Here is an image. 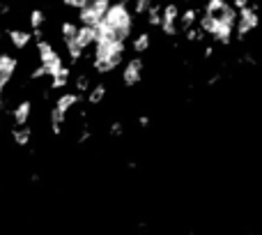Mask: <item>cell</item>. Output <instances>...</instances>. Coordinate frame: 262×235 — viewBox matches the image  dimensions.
Segmentation results:
<instances>
[{
    "mask_svg": "<svg viewBox=\"0 0 262 235\" xmlns=\"http://www.w3.org/2000/svg\"><path fill=\"white\" fill-rule=\"evenodd\" d=\"M58 55V51L53 49V44L48 42V39H42V42H37V58L39 62L44 65V62H48L51 58H55Z\"/></svg>",
    "mask_w": 262,
    "mask_h": 235,
    "instance_id": "obj_18",
    "label": "cell"
},
{
    "mask_svg": "<svg viewBox=\"0 0 262 235\" xmlns=\"http://www.w3.org/2000/svg\"><path fill=\"white\" fill-rule=\"evenodd\" d=\"M258 23H260V19H258V7L255 5H248V7H244L241 12H237V23H235V37L239 39V42H244V39L251 35V32L258 28Z\"/></svg>",
    "mask_w": 262,
    "mask_h": 235,
    "instance_id": "obj_4",
    "label": "cell"
},
{
    "mask_svg": "<svg viewBox=\"0 0 262 235\" xmlns=\"http://www.w3.org/2000/svg\"><path fill=\"white\" fill-rule=\"evenodd\" d=\"M212 37H214V42H216V44L228 46V44L232 42V37H235V28H232V26H225V23L218 21V30L214 32Z\"/></svg>",
    "mask_w": 262,
    "mask_h": 235,
    "instance_id": "obj_16",
    "label": "cell"
},
{
    "mask_svg": "<svg viewBox=\"0 0 262 235\" xmlns=\"http://www.w3.org/2000/svg\"><path fill=\"white\" fill-rule=\"evenodd\" d=\"M30 180H32V182H39V180H42V175H39V173H32V175H30Z\"/></svg>",
    "mask_w": 262,
    "mask_h": 235,
    "instance_id": "obj_39",
    "label": "cell"
},
{
    "mask_svg": "<svg viewBox=\"0 0 262 235\" xmlns=\"http://www.w3.org/2000/svg\"><path fill=\"white\" fill-rule=\"evenodd\" d=\"M67 53H69V58H71V62H81V58H83V53H85V51H81V49H78V44H76V42H67Z\"/></svg>",
    "mask_w": 262,
    "mask_h": 235,
    "instance_id": "obj_28",
    "label": "cell"
},
{
    "mask_svg": "<svg viewBox=\"0 0 262 235\" xmlns=\"http://www.w3.org/2000/svg\"><path fill=\"white\" fill-rule=\"evenodd\" d=\"M85 2L88 0H62V5L67 9H76V12H81L83 7H85Z\"/></svg>",
    "mask_w": 262,
    "mask_h": 235,
    "instance_id": "obj_32",
    "label": "cell"
},
{
    "mask_svg": "<svg viewBox=\"0 0 262 235\" xmlns=\"http://www.w3.org/2000/svg\"><path fill=\"white\" fill-rule=\"evenodd\" d=\"M150 5H152L150 0H138V2L134 5V14L136 16H145L147 14V9H150Z\"/></svg>",
    "mask_w": 262,
    "mask_h": 235,
    "instance_id": "obj_31",
    "label": "cell"
},
{
    "mask_svg": "<svg viewBox=\"0 0 262 235\" xmlns=\"http://www.w3.org/2000/svg\"><path fill=\"white\" fill-rule=\"evenodd\" d=\"M7 39H9V44L14 46L16 51H23V49L32 42L30 32L23 30V28H9V30H7Z\"/></svg>",
    "mask_w": 262,
    "mask_h": 235,
    "instance_id": "obj_10",
    "label": "cell"
},
{
    "mask_svg": "<svg viewBox=\"0 0 262 235\" xmlns=\"http://www.w3.org/2000/svg\"><path fill=\"white\" fill-rule=\"evenodd\" d=\"M9 12H12V7H9V5H5V2H0V16H7Z\"/></svg>",
    "mask_w": 262,
    "mask_h": 235,
    "instance_id": "obj_38",
    "label": "cell"
},
{
    "mask_svg": "<svg viewBox=\"0 0 262 235\" xmlns=\"http://www.w3.org/2000/svg\"><path fill=\"white\" fill-rule=\"evenodd\" d=\"M182 35H184V39H187V42H191V44H198V42H202V39H205V32H202L198 26L182 30Z\"/></svg>",
    "mask_w": 262,
    "mask_h": 235,
    "instance_id": "obj_26",
    "label": "cell"
},
{
    "mask_svg": "<svg viewBox=\"0 0 262 235\" xmlns=\"http://www.w3.org/2000/svg\"><path fill=\"white\" fill-rule=\"evenodd\" d=\"M106 92H108L106 83H97V85H92L90 90H88V95H85V102H88L90 106H97V104H101V102L106 99Z\"/></svg>",
    "mask_w": 262,
    "mask_h": 235,
    "instance_id": "obj_15",
    "label": "cell"
},
{
    "mask_svg": "<svg viewBox=\"0 0 262 235\" xmlns=\"http://www.w3.org/2000/svg\"><path fill=\"white\" fill-rule=\"evenodd\" d=\"M127 53V44L118 39H95V58H92V69L97 74H111L115 67H120Z\"/></svg>",
    "mask_w": 262,
    "mask_h": 235,
    "instance_id": "obj_1",
    "label": "cell"
},
{
    "mask_svg": "<svg viewBox=\"0 0 262 235\" xmlns=\"http://www.w3.org/2000/svg\"><path fill=\"white\" fill-rule=\"evenodd\" d=\"M42 67H44V74H46V76L55 78V76L60 74V69L65 67V60H62V55H55V58H51L48 62H44Z\"/></svg>",
    "mask_w": 262,
    "mask_h": 235,
    "instance_id": "obj_21",
    "label": "cell"
},
{
    "mask_svg": "<svg viewBox=\"0 0 262 235\" xmlns=\"http://www.w3.org/2000/svg\"><path fill=\"white\" fill-rule=\"evenodd\" d=\"M44 21H46V12H42V9H32L30 16H28V23H30L32 30H39L44 26Z\"/></svg>",
    "mask_w": 262,
    "mask_h": 235,
    "instance_id": "obj_25",
    "label": "cell"
},
{
    "mask_svg": "<svg viewBox=\"0 0 262 235\" xmlns=\"http://www.w3.org/2000/svg\"><path fill=\"white\" fill-rule=\"evenodd\" d=\"M228 5L225 0H207V5L202 9V14H210V16H218L223 12V7Z\"/></svg>",
    "mask_w": 262,
    "mask_h": 235,
    "instance_id": "obj_23",
    "label": "cell"
},
{
    "mask_svg": "<svg viewBox=\"0 0 262 235\" xmlns=\"http://www.w3.org/2000/svg\"><path fill=\"white\" fill-rule=\"evenodd\" d=\"M177 16H180V7L170 2V5H161V32L164 37H180V28H177Z\"/></svg>",
    "mask_w": 262,
    "mask_h": 235,
    "instance_id": "obj_5",
    "label": "cell"
},
{
    "mask_svg": "<svg viewBox=\"0 0 262 235\" xmlns=\"http://www.w3.org/2000/svg\"><path fill=\"white\" fill-rule=\"evenodd\" d=\"M0 39H2V30H0Z\"/></svg>",
    "mask_w": 262,
    "mask_h": 235,
    "instance_id": "obj_41",
    "label": "cell"
},
{
    "mask_svg": "<svg viewBox=\"0 0 262 235\" xmlns=\"http://www.w3.org/2000/svg\"><path fill=\"white\" fill-rule=\"evenodd\" d=\"M200 9L195 7H187L184 12H180V16H177V21H180V30H187V28H193L195 23H198V19H200Z\"/></svg>",
    "mask_w": 262,
    "mask_h": 235,
    "instance_id": "obj_13",
    "label": "cell"
},
{
    "mask_svg": "<svg viewBox=\"0 0 262 235\" xmlns=\"http://www.w3.org/2000/svg\"><path fill=\"white\" fill-rule=\"evenodd\" d=\"M67 83H69V78L67 76H55V78H51V85H48V90L51 92H58V90H65L67 88Z\"/></svg>",
    "mask_w": 262,
    "mask_h": 235,
    "instance_id": "obj_29",
    "label": "cell"
},
{
    "mask_svg": "<svg viewBox=\"0 0 262 235\" xmlns=\"http://www.w3.org/2000/svg\"><path fill=\"white\" fill-rule=\"evenodd\" d=\"M81 102H83V95H76V92H60V95L55 97V102H53V108L60 111L62 115H67L69 111L74 106H78Z\"/></svg>",
    "mask_w": 262,
    "mask_h": 235,
    "instance_id": "obj_8",
    "label": "cell"
},
{
    "mask_svg": "<svg viewBox=\"0 0 262 235\" xmlns=\"http://www.w3.org/2000/svg\"><path fill=\"white\" fill-rule=\"evenodd\" d=\"M76 32H78V23H76V21L67 19V21L60 23V37H62V42H65V44H67V42H74Z\"/></svg>",
    "mask_w": 262,
    "mask_h": 235,
    "instance_id": "obj_19",
    "label": "cell"
},
{
    "mask_svg": "<svg viewBox=\"0 0 262 235\" xmlns=\"http://www.w3.org/2000/svg\"><path fill=\"white\" fill-rule=\"evenodd\" d=\"M101 23L106 26V30L111 32L113 39L127 44V39L131 37V28H134V14L129 12L127 2H115V5L108 7Z\"/></svg>",
    "mask_w": 262,
    "mask_h": 235,
    "instance_id": "obj_2",
    "label": "cell"
},
{
    "mask_svg": "<svg viewBox=\"0 0 262 235\" xmlns=\"http://www.w3.org/2000/svg\"><path fill=\"white\" fill-rule=\"evenodd\" d=\"M44 67H42V65H39V67H35V69H32V72H30V78H32V81H39V78H44Z\"/></svg>",
    "mask_w": 262,
    "mask_h": 235,
    "instance_id": "obj_35",
    "label": "cell"
},
{
    "mask_svg": "<svg viewBox=\"0 0 262 235\" xmlns=\"http://www.w3.org/2000/svg\"><path fill=\"white\" fill-rule=\"evenodd\" d=\"M138 125L141 127H150V118L147 115H138Z\"/></svg>",
    "mask_w": 262,
    "mask_h": 235,
    "instance_id": "obj_37",
    "label": "cell"
},
{
    "mask_svg": "<svg viewBox=\"0 0 262 235\" xmlns=\"http://www.w3.org/2000/svg\"><path fill=\"white\" fill-rule=\"evenodd\" d=\"M108 134H111L113 138H120L122 134H124V122H122V120L111 122V129H108Z\"/></svg>",
    "mask_w": 262,
    "mask_h": 235,
    "instance_id": "obj_30",
    "label": "cell"
},
{
    "mask_svg": "<svg viewBox=\"0 0 262 235\" xmlns=\"http://www.w3.org/2000/svg\"><path fill=\"white\" fill-rule=\"evenodd\" d=\"M111 7V2L108 0H88L85 2V7L78 12V23L81 26H88V28H97L99 21L106 16Z\"/></svg>",
    "mask_w": 262,
    "mask_h": 235,
    "instance_id": "obj_3",
    "label": "cell"
},
{
    "mask_svg": "<svg viewBox=\"0 0 262 235\" xmlns=\"http://www.w3.org/2000/svg\"><path fill=\"white\" fill-rule=\"evenodd\" d=\"M74 88H76V95H88V90L92 88L90 76H88V74H76V78H74Z\"/></svg>",
    "mask_w": 262,
    "mask_h": 235,
    "instance_id": "obj_22",
    "label": "cell"
},
{
    "mask_svg": "<svg viewBox=\"0 0 262 235\" xmlns=\"http://www.w3.org/2000/svg\"><path fill=\"white\" fill-rule=\"evenodd\" d=\"M2 92H5V85H0V108H2Z\"/></svg>",
    "mask_w": 262,
    "mask_h": 235,
    "instance_id": "obj_40",
    "label": "cell"
},
{
    "mask_svg": "<svg viewBox=\"0 0 262 235\" xmlns=\"http://www.w3.org/2000/svg\"><path fill=\"white\" fill-rule=\"evenodd\" d=\"M152 49V35L150 32H138L134 39H131V51L136 53V58H141L143 53H147Z\"/></svg>",
    "mask_w": 262,
    "mask_h": 235,
    "instance_id": "obj_11",
    "label": "cell"
},
{
    "mask_svg": "<svg viewBox=\"0 0 262 235\" xmlns=\"http://www.w3.org/2000/svg\"><path fill=\"white\" fill-rule=\"evenodd\" d=\"M202 55H205V58H212V55H214V46L207 44L205 49H202Z\"/></svg>",
    "mask_w": 262,
    "mask_h": 235,
    "instance_id": "obj_36",
    "label": "cell"
},
{
    "mask_svg": "<svg viewBox=\"0 0 262 235\" xmlns=\"http://www.w3.org/2000/svg\"><path fill=\"white\" fill-rule=\"evenodd\" d=\"M195 26H198V28L205 32V37H207V35H214V32L218 30V19L216 16H210V14H200V19H198Z\"/></svg>",
    "mask_w": 262,
    "mask_h": 235,
    "instance_id": "obj_17",
    "label": "cell"
},
{
    "mask_svg": "<svg viewBox=\"0 0 262 235\" xmlns=\"http://www.w3.org/2000/svg\"><path fill=\"white\" fill-rule=\"evenodd\" d=\"M248 235H253V233H248Z\"/></svg>",
    "mask_w": 262,
    "mask_h": 235,
    "instance_id": "obj_42",
    "label": "cell"
},
{
    "mask_svg": "<svg viewBox=\"0 0 262 235\" xmlns=\"http://www.w3.org/2000/svg\"><path fill=\"white\" fill-rule=\"evenodd\" d=\"M143 72H145L143 58H131V60H127L124 69H122V85H124V88L138 85L143 81Z\"/></svg>",
    "mask_w": 262,
    "mask_h": 235,
    "instance_id": "obj_6",
    "label": "cell"
},
{
    "mask_svg": "<svg viewBox=\"0 0 262 235\" xmlns=\"http://www.w3.org/2000/svg\"><path fill=\"white\" fill-rule=\"evenodd\" d=\"M239 62H241V65L246 62V65H251V67H255V65H258V60L253 58V53H241L239 55Z\"/></svg>",
    "mask_w": 262,
    "mask_h": 235,
    "instance_id": "obj_33",
    "label": "cell"
},
{
    "mask_svg": "<svg viewBox=\"0 0 262 235\" xmlns=\"http://www.w3.org/2000/svg\"><path fill=\"white\" fill-rule=\"evenodd\" d=\"M32 115V102L30 99H23L14 106L12 111V122H14V127H28V120H30Z\"/></svg>",
    "mask_w": 262,
    "mask_h": 235,
    "instance_id": "obj_9",
    "label": "cell"
},
{
    "mask_svg": "<svg viewBox=\"0 0 262 235\" xmlns=\"http://www.w3.org/2000/svg\"><path fill=\"white\" fill-rule=\"evenodd\" d=\"M223 76H225V74H221V72H214V74L207 78V85H218L221 81H223Z\"/></svg>",
    "mask_w": 262,
    "mask_h": 235,
    "instance_id": "obj_34",
    "label": "cell"
},
{
    "mask_svg": "<svg viewBox=\"0 0 262 235\" xmlns=\"http://www.w3.org/2000/svg\"><path fill=\"white\" fill-rule=\"evenodd\" d=\"M9 136H12L16 148H28L32 141V127H14Z\"/></svg>",
    "mask_w": 262,
    "mask_h": 235,
    "instance_id": "obj_14",
    "label": "cell"
},
{
    "mask_svg": "<svg viewBox=\"0 0 262 235\" xmlns=\"http://www.w3.org/2000/svg\"><path fill=\"white\" fill-rule=\"evenodd\" d=\"M16 69H19V60L12 53H0V85H7L14 78Z\"/></svg>",
    "mask_w": 262,
    "mask_h": 235,
    "instance_id": "obj_7",
    "label": "cell"
},
{
    "mask_svg": "<svg viewBox=\"0 0 262 235\" xmlns=\"http://www.w3.org/2000/svg\"><path fill=\"white\" fill-rule=\"evenodd\" d=\"M95 28H88V26H78V32H76V44H78V49L81 51H85V49H90V46H95Z\"/></svg>",
    "mask_w": 262,
    "mask_h": 235,
    "instance_id": "obj_12",
    "label": "cell"
},
{
    "mask_svg": "<svg viewBox=\"0 0 262 235\" xmlns=\"http://www.w3.org/2000/svg\"><path fill=\"white\" fill-rule=\"evenodd\" d=\"M145 19H147V23H150L152 28H159L161 26V5H150Z\"/></svg>",
    "mask_w": 262,
    "mask_h": 235,
    "instance_id": "obj_24",
    "label": "cell"
},
{
    "mask_svg": "<svg viewBox=\"0 0 262 235\" xmlns=\"http://www.w3.org/2000/svg\"><path fill=\"white\" fill-rule=\"evenodd\" d=\"M92 136H95V134H92V127L88 125V122H83V125H81V131H78V136H76V143H78V145H85L88 141H92Z\"/></svg>",
    "mask_w": 262,
    "mask_h": 235,
    "instance_id": "obj_27",
    "label": "cell"
},
{
    "mask_svg": "<svg viewBox=\"0 0 262 235\" xmlns=\"http://www.w3.org/2000/svg\"><path fill=\"white\" fill-rule=\"evenodd\" d=\"M48 122H51V134L53 136H60L62 127H65V115H62L60 111L51 108V111H48Z\"/></svg>",
    "mask_w": 262,
    "mask_h": 235,
    "instance_id": "obj_20",
    "label": "cell"
}]
</instances>
